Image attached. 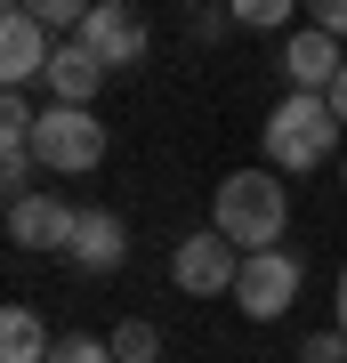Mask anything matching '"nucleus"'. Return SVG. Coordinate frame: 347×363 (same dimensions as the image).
<instances>
[{"label":"nucleus","mask_w":347,"mask_h":363,"mask_svg":"<svg viewBox=\"0 0 347 363\" xmlns=\"http://www.w3.org/2000/svg\"><path fill=\"white\" fill-rule=\"evenodd\" d=\"M49 363H114V347H105V339H89V331H65L57 347H49Z\"/></svg>","instance_id":"dca6fc26"},{"label":"nucleus","mask_w":347,"mask_h":363,"mask_svg":"<svg viewBox=\"0 0 347 363\" xmlns=\"http://www.w3.org/2000/svg\"><path fill=\"white\" fill-rule=\"evenodd\" d=\"M339 130H347V121L331 113L323 89H291L267 113V169H315V162H331L339 154Z\"/></svg>","instance_id":"f03ea898"},{"label":"nucleus","mask_w":347,"mask_h":363,"mask_svg":"<svg viewBox=\"0 0 347 363\" xmlns=\"http://www.w3.org/2000/svg\"><path fill=\"white\" fill-rule=\"evenodd\" d=\"M65 259H73L81 274H114V267L129 259L121 218H114V210H81V218H73V242H65Z\"/></svg>","instance_id":"1a4fd4ad"},{"label":"nucleus","mask_w":347,"mask_h":363,"mask_svg":"<svg viewBox=\"0 0 347 363\" xmlns=\"http://www.w3.org/2000/svg\"><path fill=\"white\" fill-rule=\"evenodd\" d=\"M81 40L105 57V73H121V65H138V57H145V16L129 9V0H97V9L81 16Z\"/></svg>","instance_id":"0eeeda50"},{"label":"nucleus","mask_w":347,"mask_h":363,"mask_svg":"<svg viewBox=\"0 0 347 363\" xmlns=\"http://www.w3.org/2000/svg\"><path fill=\"white\" fill-rule=\"evenodd\" d=\"M339 331H347V267H339Z\"/></svg>","instance_id":"aec40b11"},{"label":"nucleus","mask_w":347,"mask_h":363,"mask_svg":"<svg viewBox=\"0 0 347 363\" xmlns=\"http://www.w3.org/2000/svg\"><path fill=\"white\" fill-rule=\"evenodd\" d=\"M97 81H105V57H97L81 33H65L57 57H49V97H57V105H89Z\"/></svg>","instance_id":"9b49d317"},{"label":"nucleus","mask_w":347,"mask_h":363,"mask_svg":"<svg viewBox=\"0 0 347 363\" xmlns=\"http://www.w3.org/2000/svg\"><path fill=\"white\" fill-rule=\"evenodd\" d=\"M73 218H81V210L65 194H40V186H33V194L9 202V242L16 250H65V242H73Z\"/></svg>","instance_id":"423d86ee"},{"label":"nucleus","mask_w":347,"mask_h":363,"mask_svg":"<svg viewBox=\"0 0 347 363\" xmlns=\"http://www.w3.org/2000/svg\"><path fill=\"white\" fill-rule=\"evenodd\" d=\"M33 154H40V169L81 178V169L105 162V121L89 113V105H40V121H33Z\"/></svg>","instance_id":"7ed1b4c3"},{"label":"nucleus","mask_w":347,"mask_h":363,"mask_svg":"<svg viewBox=\"0 0 347 363\" xmlns=\"http://www.w3.org/2000/svg\"><path fill=\"white\" fill-rule=\"evenodd\" d=\"M307 25H323V33L347 40V0H307Z\"/></svg>","instance_id":"a211bd4d"},{"label":"nucleus","mask_w":347,"mask_h":363,"mask_svg":"<svg viewBox=\"0 0 347 363\" xmlns=\"http://www.w3.org/2000/svg\"><path fill=\"white\" fill-rule=\"evenodd\" d=\"M226 9H234V25L275 33V25H291V9H299V0H226Z\"/></svg>","instance_id":"2eb2a0df"},{"label":"nucleus","mask_w":347,"mask_h":363,"mask_svg":"<svg viewBox=\"0 0 347 363\" xmlns=\"http://www.w3.org/2000/svg\"><path fill=\"white\" fill-rule=\"evenodd\" d=\"M299 363H347V331L331 323V331H315L307 347H299Z\"/></svg>","instance_id":"f3484780"},{"label":"nucleus","mask_w":347,"mask_h":363,"mask_svg":"<svg viewBox=\"0 0 347 363\" xmlns=\"http://www.w3.org/2000/svg\"><path fill=\"white\" fill-rule=\"evenodd\" d=\"M49 347H57V339H49V323H40L33 307L0 315V363H49Z\"/></svg>","instance_id":"f8f14e48"},{"label":"nucleus","mask_w":347,"mask_h":363,"mask_svg":"<svg viewBox=\"0 0 347 363\" xmlns=\"http://www.w3.org/2000/svg\"><path fill=\"white\" fill-rule=\"evenodd\" d=\"M234 274H243V250H234L219 226L186 234V242L170 250V283H178L186 298H226V291H234Z\"/></svg>","instance_id":"20e7f679"},{"label":"nucleus","mask_w":347,"mask_h":363,"mask_svg":"<svg viewBox=\"0 0 347 363\" xmlns=\"http://www.w3.org/2000/svg\"><path fill=\"white\" fill-rule=\"evenodd\" d=\"M154 355H162L154 323H114V363H154Z\"/></svg>","instance_id":"ddd939ff"},{"label":"nucleus","mask_w":347,"mask_h":363,"mask_svg":"<svg viewBox=\"0 0 347 363\" xmlns=\"http://www.w3.org/2000/svg\"><path fill=\"white\" fill-rule=\"evenodd\" d=\"M323 97H331V113L347 121V65H339V81H331V89H323Z\"/></svg>","instance_id":"6ab92c4d"},{"label":"nucleus","mask_w":347,"mask_h":363,"mask_svg":"<svg viewBox=\"0 0 347 363\" xmlns=\"http://www.w3.org/2000/svg\"><path fill=\"white\" fill-rule=\"evenodd\" d=\"M16 9H25V16H40L49 33H81V16H89L97 0H16Z\"/></svg>","instance_id":"4468645a"},{"label":"nucleus","mask_w":347,"mask_h":363,"mask_svg":"<svg viewBox=\"0 0 347 363\" xmlns=\"http://www.w3.org/2000/svg\"><path fill=\"white\" fill-rule=\"evenodd\" d=\"M339 65H347V57H339V33H323V25H307V33L283 40V81H291V89H331Z\"/></svg>","instance_id":"9d476101"},{"label":"nucleus","mask_w":347,"mask_h":363,"mask_svg":"<svg viewBox=\"0 0 347 363\" xmlns=\"http://www.w3.org/2000/svg\"><path fill=\"white\" fill-rule=\"evenodd\" d=\"M210 226L226 234L234 250H275L291 226V194H283V169H234L210 194Z\"/></svg>","instance_id":"f257e3e1"},{"label":"nucleus","mask_w":347,"mask_h":363,"mask_svg":"<svg viewBox=\"0 0 347 363\" xmlns=\"http://www.w3.org/2000/svg\"><path fill=\"white\" fill-rule=\"evenodd\" d=\"M49 57H57L49 25H40V16H25V9L9 0V16H0V73H9V89H25L33 73H49Z\"/></svg>","instance_id":"6e6552de"},{"label":"nucleus","mask_w":347,"mask_h":363,"mask_svg":"<svg viewBox=\"0 0 347 363\" xmlns=\"http://www.w3.org/2000/svg\"><path fill=\"white\" fill-rule=\"evenodd\" d=\"M291 298H299V259L291 250H243L234 307H243L250 323H275V315H291Z\"/></svg>","instance_id":"39448f33"}]
</instances>
